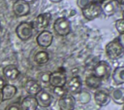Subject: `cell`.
<instances>
[{
	"mask_svg": "<svg viewBox=\"0 0 124 110\" xmlns=\"http://www.w3.org/2000/svg\"><path fill=\"white\" fill-rule=\"evenodd\" d=\"M91 99V95L87 91H80V92L78 93V101L82 104H86L90 101Z\"/></svg>",
	"mask_w": 124,
	"mask_h": 110,
	"instance_id": "obj_23",
	"label": "cell"
},
{
	"mask_svg": "<svg viewBox=\"0 0 124 110\" xmlns=\"http://www.w3.org/2000/svg\"><path fill=\"white\" fill-rule=\"evenodd\" d=\"M122 110H124V104H123V108H122Z\"/></svg>",
	"mask_w": 124,
	"mask_h": 110,
	"instance_id": "obj_36",
	"label": "cell"
},
{
	"mask_svg": "<svg viewBox=\"0 0 124 110\" xmlns=\"http://www.w3.org/2000/svg\"><path fill=\"white\" fill-rule=\"evenodd\" d=\"M52 41H53V34L48 30L41 31L36 37V42L38 46L42 48H48L51 45Z\"/></svg>",
	"mask_w": 124,
	"mask_h": 110,
	"instance_id": "obj_10",
	"label": "cell"
},
{
	"mask_svg": "<svg viewBox=\"0 0 124 110\" xmlns=\"http://www.w3.org/2000/svg\"><path fill=\"white\" fill-rule=\"evenodd\" d=\"M2 101H3V98H2V93H1V92H0V104L2 103Z\"/></svg>",
	"mask_w": 124,
	"mask_h": 110,
	"instance_id": "obj_34",
	"label": "cell"
},
{
	"mask_svg": "<svg viewBox=\"0 0 124 110\" xmlns=\"http://www.w3.org/2000/svg\"><path fill=\"white\" fill-rule=\"evenodd\" d=\"M58 106L60 110H74L76 106V98L72 94L66 93L59 97Z\"/></svg>",
	"mask_w": 124,
	"mask_h": 110,
	"instance_id": "obj_12",
	"label": "cell"
},
{
	"mask_svg": "<svg viewBox=\"0 0 124 110\" xmlns=\"http://www.w3.org/2000/svg\"><path fill=\"white\" fill-rule=\"evenodd\" d=\"M111 73V66L110 64L106 60L99 61L93 69V74L97 77H99L101 80L108 79Z\"/></svg>",
	"mask_w": 124,
	"mask_h": 110,
	"instance_id": "obj_4",
	"label": "cell"
},
{
	"mask_svg": "<svg viewBox=\"0 0 124 110\" xmlns=\"http://www.w3.org/2000/svg\"><path fill=\"white\" fill-rule=\"evenodd\" d=\"M103 1H104V0H92L93 3H98V4H101Z\"/></svg>",
	"mask_w": 124,
	"mask_h": 110,
	"instance_id": "obj_31",
	"label": "cell"
},
{
	"mask_svg": "<svg viewBox=\"0 0 124 110\" xmlns=\"http://www.w3.org/2000/svg\"><path fill=\"white\" fill-rule=\"evenodd\" d=\"M53 29L57 35L67 36L71 32V21L65 17L58 18L53 23Z\"/></svg>",
	"mask_w": 124,
	"mask_h": 110,
	"instance_id": "obj_2",
	"label": "cell"
},
{
	"mask_svg": "<svg viewBox=\"0 0 124 110\" xmlns=\"http://www.w3.org/2000/svg\"><path fill=\"white\" fill-rule=\"evenodd\" d=\"M24 89L26 91V92L29 94V95H32V96H35L41 90H42V86L41 84L36 81V80H28L25 85H24Z\"/></svg>",
	"mask_w": 124,
	"mask_h": 110,
	"instance_id": "obj_17",
	"label": "cell"
},
{
	"mask_svg": "<svg viewBox=\"0 0 124 110\" xmlns=\"http://www.w3.org/2000/svg\"><path fill=\"white\" fill-rule=\"evenodd\" d=\"M85 85L87 88L91 89V90H98L99 88H101V85H102V80L95 76L93 73L88 75L86 78H85Z\"/></svg>",
	"mask_w": 124,
	"mask_h": 110,
	"instance_id": "obj_20",
	"label": "cell"
},
{
	"mask_svg": "<svg viewBox=\"0 0 124 110\" xmlns=\"http://www.w3.org/2000/svg\"><path fill=\"white\" fill-rule=\"evenodd\" d=\"M50 2H52V3H59V2H61L62 0H49Z\"/></svg>",
	"mask_w": 124,
	"mask_h": 110,
	"instance_id": "obj_33",
	"label": "cell"
},
{
	"mask_svg": "<svg viewBox=\"0 0 124 110\" xmlns=\"http://www.w3.org/2000/svg\"><path fill=\"white\" fill-rule=\"evenodd\" d=\"M117 40L119 41V43L121 44V46H122V47H123V49H124V33L119 34V36L117 37Z\"/></svg>",
	"mask_w": 124,
	"mask_h": 110,
	"instance_id": "obj_29",
	"label": "cell"
},
{
	"mask_svg": "<svg viewBox=\"0 0 124 110\" xmlns=\"http://www.w3.org/2000/svg\"><path fill=\"white\" fill-rule=\"evenodd\" d=\"M35 98L37 100L38 106H41L43 108L49 107L50 104L52 103V95L46 90H41L36 95Z\"/></svg>",
	"mask_w": 124,
	"mask_h": 110,
	"instance_id": "obj_11",
	"label": "cell"
},
{
	"mask_svg": "<svg viewBox=\"0 0 124 110\" xmlns=\"http://www.w3.org/2000/svg\"><path fill=\"white\" fill-rule=\"evenodd\" d=\"M112 80L116 85L124 84V66L116 67L112 72Z\"/></svg>",
	"mask_w": 124,
	"mask_h": 110,
	"instance_id": "obj_21",
	"label": "cell"
},
{
	"mask_svg": "<svg viewBox=\"0 0 124 110\" xmlns=\"http://www.w3.org/2000/svg\"><path fill=\"white\" fill-rule=\"evenodd\" d=\"M67 84V92L70 94H78L81 91V87H82V82L79 76H74L70 79V81Z\"/></svg>",
	"mask_w": 124,
	"mask_h": 110,
	"instance_id": "obj_14",
	"label": "cell"
},
{
	"mask_svg": "<svg viewBox=\"0 0 124 110\" xmlns=\"http://www.w3.org/2000/svg\"><path fill=\"white\" fill-rule=\"evenodd\" d=\"M34 28L32 26V24L30 22H20L16 28V33L17 35V37L21 40V41H27L29 40L33 34H34Z\"/></svg>",
	"mask_w": 124,
	"mask_h": 110,
	"instance_id": "obj_3",
	"label": "cell"
},
{
	"mask_svg": "<svg viewBox=\"0 0 124 110\" xmlns=\"http://www.w3.org/2000/svg\"><path fill=\"white\" fill-rule=\"evenodd\" d=\"M13 12L16 17H24L30 13V5L22 0H16L13 4Z\"/></svg>",
	"mask_w": 124,
	"mask_h": 110,
	"instance_id": "obj_13",
	"label": "cell"
},
{
	"mask_svg": "<svg viewBox=\"0 0 124 110\" xmlns=\"http://www.w3.org/2000/svg\"><path fill=\"white\" fill-rule=\"evenodd\" d=\"M91 3H93L92 0H77V4H78V8H79L81 11H82L83 9L87 8Z\"/></svg>",
	"mask_w": 124,
	"mask_h": 110,
	"instance_id": "obj_25",
	"label": "cell"
},
{
	"mask_svg": "<svg viewBox=\"0 0 124 110\" xmlns=\"http://www.w3.org/2000/svg\"><path fill=\"white\" fill-rule=\"evenodd\" d=\"M50 20H51L50 13H42L36 17V18L34 19V21L31 24L34 29L43 31V30H46V27L49 25Z\"/></svg>",
	"mask_w": 124,
	"mask_h": 110,
	"instance_id": "obj_5",
	"label": "cell"
},
{
	"mask_svg": "<svg viewBox=\"0 0 124 110\" xmlns=\"http://www.w3.org/2000/svg\"><path fill=\"white\" fill-rule=\"evenodd\" d=\"M122 18H124V8L122 9Z\"/></svg>",
	"mask_w": 124,
	"mask_h": 110,
	"instance_id": "obj_35",
	"label": "cell"
},
{
	"mask_svg": "<svg viewBox=\"0 0 124 110\" xmlns=\"http://www.w3.org/2000/svg\"><path fill=\"white\" fill-rule=\"evenodd\" d=\"M19 74L20 72L18 68L14 64H8L3 69V75L7 80H11V81L16 80L19 76Z\"/></svg>",
	"mask_w": 124,
	"mask_h": 110,
	"instance_id": "obj_16",
	"label": "cell"
},
{
	"mask_svg": "<svg viewBox=\"0 0 124 110\" xmlns=\"http://www.w3.org/2000/svg\"><path fill=\"white\" fill-rule=\"evenodd\" d=\"M66 83H67V77H66V74L63 71L58 70V71H54V72L50 73L48 84L52 88L65 87Z\"/></svg>",
	"mask_w": 124,
	"mask_h": 110,
	"instance_id": "obj_7",
	"label": "cell"
},
{
	"mask_svg": "<svg viewBox=\"0 0 124 110\" xmlns=\"http://www.w3.org/2000/svg\"><path fill=\"white\" fill-rule=\"evenodd\" d=\"M94 101L99 106H106L110 101L109 92L107 89L99 88L94 92Z\"/></svg>",
	"mask_w": 124,
	"mask_h": 110,
	"instance_id": "obj_8",
	"label": "cell"
},
{
	"mask_svg": "<svg viewBox=\"0 0 124 110\" xmlns=\"http://www.w3.org/2000/svg\"><path fill=\"white\" fill-rule=\"evenodd\" d=\"M22 1H24V2H26V3H28V4H30V3H33V2H35L36 0H22Z\"/></svg>",
	"mask_w": 124,
	"mask_h": 110,
	"instance_id": "obj_32",
	"label": "cell"
},
{
	"mask_svg": "<svg viewBox=\"0 0 124 110\" xmlns=\"http://www.w3.org/2000/svg\"><path fill=\"white\" fill-rule=\"evenodd\" d=\"M101 14H102L101 5L98 3H91L87 8L82 10V16L88 20L97 18Z\"/></svg>",
	"mask_w": 124,
	"mask_h": 110,
	"instance_id": "obj_9",
	"label": "cell"
},
{
	"mask_svg": "<svg viewBox=\"0 0 124 110\" xmlns=\"http://www.w3.org/2000/svg\"><path fill=\"white\" fill-rule=\"evenodd\" d=\"M5 85H6V81H5V79H4L3 77L0 76V92H1V90L4 88Z\"/></svg>",
	"mask_w": 124,
	"mask_h": 110,
	"instance_id": "obj_30",
	"label": "cell"
},
{
	"mask_svg": "<svg viewBox=\"0 0 124 110\" xmlns=\"http://www.w3.org/2000/svg\"><path fill=\"white\" fill-rule=\"evenodd\" d=\"M53 92L55 95L61 97L67 93V91L64 89V87H58V88H53Z\"/></svg>",
	"mask_w": 124,
	"mask_h": 110,
	"instance_id": "obj_27",
	"label": "cell"
},
{
	"mask_svg": "<svg viewBox=\"0 0 124 110\" xmlns=\"http://www.w3.org/2000/svg\"><path fill=\"white\" fill-rule=\"evenodd\" d=\"M19 106H20L21 110H37L38 103H37L35 96L28 95V96H25L21 100Z\"/></svg>",
	"mask_w": 124,
	"mask_h": 110,
	"instance_id": "obj_18",
	"label": "cell"
},
{
	"mask_svg": "<svg viewBox=\"0 0 124 110\" xmlns=\"http://www.w3.org/2000/svg\"><path fill=\"white\" fill-rule=\"evenodd\" d=\"M109 96L110 99H112L113 102L119 105L124 104V88L118 87V88H113L109 92Z\"/></svg>",
	"mask_w": 124,
	"mask_h": 110,
	"instance_id": "obj_15",
	"label": "cell"
},
{
	"mask_svg": "<svg viewBox=\"0 0 124 110\" xmlns=\"http://www.w3.org/2000/svg\"><path fill=\"white\" fill-rule=\"evenodd\" d=\"M49 60V55L46 51H39L34 55V61L38 65H44Z\"/></svg>",
	"mask_w": 124,
	"mask_h": 110,
	"instance_id": "obj_22",
	"label": "cell"
},
{
	"mask_svg": "<svg viewBox=\"0 0 124 110\" xmlns=\"http://www.w3.org/2000/svg\"><path fill=\"white\" fill-rule=\"evenodd\" d=\"M124 53V49L119 43V41L116 39L111 40L108 42L106 46V55L110 59H117L119 58Z\"/></svg>",
	"mask_w": 124,
	"mask_h": 110,
	"instance_id": "obj_1",
	"label": "cell"
},
{
	"mask_svg": "<svg viewBox=\"0 0 124 110\" xmlns=\"http://www.w3.org/2000/svg\"><path fill=\"white\" fill-rule=\"evenodd\" d=\"M49 76H50V73L49 72L41 73L40 76H39V80L42 83H44V84H48L49 83Z\"/></svg>",
	"mask_w": 124,
	"mask_h": 110,
	"instance_id": "obj_26",
	"label": "cell"
},
{
	"mask_svg": "<svg viewBox=\"0 0 124 110\" xmlns=\"http://www.w3.org/2000/svg\"><path fill=\"white\" fill-rule=\"evenodd\" d=\"M7 110H21V109H20V106L18 104L13 103V104H11L7 107Z\"/></svg>",
	"mask_w": 124,
	"mask_h": 110,
	"instance_id": "obj_28",
	"label": "cell"
},
{
	"mask_svg": "<svg viewBox=\"0 0 124 110\" xmlns=\"http://www.w3.org/2000/svg\"><path fill=\"white\" fill-rule=\"evenodd\" d=\"M100 5H101L102 13L107 17L113 16L120 9V6L116 0H104Z\"/></svg>",
	"mask_w": 124,
	"mask_h": 110,
	"instance_id": "obj_6",
	"label": "cell"
},
{
	"mask_svg": "<svg viewBox=\"0 0 124 110\" xmlns=\"http://www.w3.org/2000/svg\"><path fill=\"white\" fill-rule=\"evenodd\" d=\"M16 92H17V89H16V86H14V85H12V84H6V85L4 86V88L1 90L3 101L12 99V98L16 95Z\"/></svg>",
	"mask_w": 124,
	"mask_h": 110,
	"instance_id": "obj_19",
	"label": "cell"
},
{
	"mask_svg": "<svg viewBox=\"0 0 124 110\" xmlns=\"http://www.w3.org/2000/svg\"><path fill=\"white\" fill-rule=\"evenodd\" d=\"M114 25H115V28H116V30L118 31L119 34L124 33V18H119V19H117V20L114 22Z\"/></svg>",
	"mask_w": 124,
	"mask_h": 110,
	"instance_id": "obj_24",
	"label": "cell"
}]
</instances>
